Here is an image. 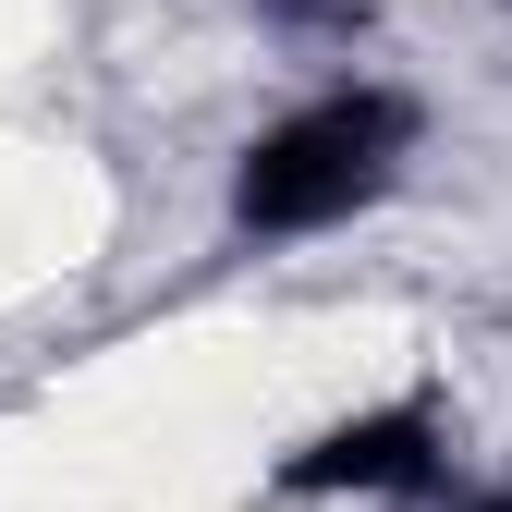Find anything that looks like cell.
Masks as SVG:
<instances>
[{"label": "cell", "instance_id": "1", "mask_svg": "<svg viewBox=\"0 0 512 512\" xmlns=\"http://www.w3.org/2000/svg\"><path fill=\"white\" fill-rule=\"evenodd\" d=\"M403 135H415V110H403V98H378V86L317 98V110L281 122V135H256V147H244L232 208H244L256 232H317V220H342V208H366L378 183H391Z\"/></svg>", "mask_w": 512, "mask_h": 512}, {"label": "cell", "instance_id": "2", "mask_svg": "<svg viewBox=\"0 0 512 512\" xmlns=\"http://www.w3.org/2000/svg\"><path fill=\"white\" fill-rule=\"evenodd\" d=\"M427 476H439V427H427V403L354 415V427L305 439V452L281 464V488H366V500H415Z\"/></svg>", "mask_w": 512, "mask_h": 512}, {"label": "cell", "instance_id": "3", "mask_svg": "<svg viewBox=\"0 0 512 512\" xmlns=\"http://www.w3.org/2000/svg\"><path fill=\"white\" fill-rule=\"evenodd\" d=\"M256 13H269V25H354L366 0H256Z\"/></svg>", "mask_w": 512, "mask_h": 512}, {"label": "cell", "instance_id": "4", "mask_svg": "<svg viewBox=\"0 0 512 512\" xmlns=\"http://www.w3.org/2000/svg\"><path fill=\"white\" fill-rule=\"evenodd\" d=\"M476 512H512V500H476Z\"/></svg>", "mask_w": 512, "mask_h": 512}]
</instances>
